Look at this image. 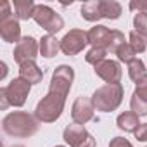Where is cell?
<instances>
[{"instance_id": "6da1fadb", "label": "cell", "mask_w": 147, "mask_h": 147, "mask_svg": "<svg viewBox=\"0 0 147 147\" xmlns=\"http://www.w3.org/2000/svg\"><path fill=\"white\" fill-rule=\"evenodd\" d=\"M73 82H75V69L71 66L61 64L54 69L49 92L35 107V118L40 123H54L61 118Z\"/></svg>"}, {"instance_id": "4dcf8cb0", "label": "cell", "mask_w": 147, "mask_h": 147, "mask_svg": "<svg viewBox=\"0 0 147 147\" xmlns=\"http://www.w3.org/2000/svg\"><path fill=\"white\" fill-rule=\"evenodd\" d=\"M5 75H7V64H5V62H2V75H0V80H4V78H5Z\"/></svg>"}, {"instance_id": "d4e9b609", "label": "cell", "mask_w": 147, "mask_h": 147, "mask_svg": "<svg viewBox=\"0 0 147 147\" xmlns=\"http://www.w3.org/2000/svg\"><path fill=\"white\" fill-rule=\"evenodd\" d=\"M130 107L135 114L138 116H147V100L144 99H138L137 95L131 94V99H130Z\"/></svg>"}, {"instance_id": "4fadbf2b", "label": "cell", "mask_w": 147, "mask_h": 147, "mask_svg": "<svg viewBox=\"0 0 147 147\" xmlns=\"http://www.w3.org/2000/svg\"><path fill=\"white\" fill-rule=\"evenodd\" d=\"M19 78L26 80L31 85H36V83H42L43 71L38 67V64L35 61H28V62L19 66Z\"/></svg>"}, {"instance_id": "52a82bcc", "label": "cell", "mask_w": 147, "mask_h": 147, "mask_svg": "<svg viewBox=\"0 0 147 147\" xmlns=\"http://www.w3.org/2000/svg\"><path fill=\"white\" fill-rule=\"evenodd\" d=\"M87 45H88L87 31L78 30V28L69 30L61 40V50L66 55H78L80 52H83V49Z\"/></svg>"}, {"instance_id": "7c38bea8", "label": "cell", "mask_w": 147, "mask_h": 147, "mask_svg": "<svg viewBox=\"0 0 147 147\" xmlns=\"http://www.w3.org/2000/svg\"><path fill=\"white\" fill-rule=\"evenodd\" d=\"M111 35H113V30H109L104 24H95L94 28H90L87 31L88 43L95 49H104V50H107V47H109Z\"/></svg>"}, {"instance_id": "e0dca14e", "label": "cell", "mask_w": 147, "mask_h": 147, "mask_svg": "<svg viewBox=\"0 0 147 147\" xmlns=\"http://www.w3.org/2000/svg\"><path fill=\"white\" fill-rule=\"evenodd\" d=\"M12 5H14V16L19 21L31 19L33 12H35V7H36V4L33 2V0H14Z\"/></svg>"}, {"instance_id": "3957f363", "label": "cell", "mask_w": 147, "mask_h": 147, "mask_svg": "<svg viewBox=\"0 0 147 147\" xmlns=\"http://www.w3.org/2000/svg\"><path fill=\"white\" fill-rule=\"evenodd\" d=\"M123 85L121 83H106L102 87H99L94 95H92V102L95 106L97 111L100 113H113L116 111L121 102H123Z\"/></svg>"}, {"instance_id": "30bf717a", "label": "cell", "mask_w": 147, "mask_h": 147, "mask_svg": "<svg viewBox=\"0 0 147 147\" xmlns=\"http://www.w3.org/2000/svg\"><path fill=\"white\" fill-rule=\"evenodd\" d=\"M94 71L106 83H119V80L123 76V69H121L119 61H113V59H106V61L99 62Z\"/></svg>"}, {"instance_id": "83f0119b", "label": "cell", "mask_w": 147, "mask_h": 147, "mask_svg": "<svg viewBox=\"0 0 147 147\" xmlns=\"http://www.w3.org/2000/svg\"><path fill=\"white\" fill-rule=\"evenodd\" d=\"M109 147H133V144L130 140H126L125 137H114V138H111Z\"/></svg>"}, {"instance_id": "ba28073f", "label": "cell", "mask_w": 147, "mask_h": 147, "mask_svg": "<svg viewBox=\"0 0 147 147\" xmlns=\"http://www.w3.org/2000/svg\"><path fill=\"white\" fill-rule=\"evenodd\" d=\"M71 118H73V123H78V125H85L92 121L95 118V106L92 99L85 95L76 97V100L73 102V107H71Z\"/></svg>"}, {"instance_id": "ac0fdd59", "label": "cell", "mask_w": 147, "mask_h": 147, "mask_svg": "<svg viewBox=\"0 0 147 147\" xmlns=\"http://www.w3.org/2000/svg\"><path fill=\"white\" fill-rule=\"evenodd\" d=\"M100 5H102V18L104 19L114 21L123 14V7L116 0H100Z\"/></svg>"}, {"instance_id": "2e32d148", "label": "cell", "mask_w": 147, "mask_h": 147, "mask_svg": "<svg viewBox=\"0 0 147 147\" xmlns=\"http://www.w3.org/2000/svg\"><path fill=\"white\" fill-rule=\"evenodd\" d=\"M82 18L85 21H90V23H95L99 19H104L102 18V5H100V0H88L82 5Z\"/></svg>"}, {"instance_id": "484cf974", "label": "cell", "mask_w": 147, "mask_h": 147, "mask_svg": "<svg viewBox=\"0 0 147 147\" xmlns=\"http://www.w3.org/2000/svg\"><path fill=\"white\" fill-rule=\"evenodd\" d=\"M133 95H137L138 99L147 100V76L142 78V80L137 83V87H135V90H133Z\"/></svg>"}, {"instance_id": "9c48e42d", "label": "cell", "mask_w": 147, "mask_h": 147, "mask_svg": "<svg viewBox=\"0 0 147 147\" xmlns=\"http://www.w3.org/2000/svg\"><path fill=\"white\" fill-rule=\"evenodd\" d=\"M40 52V42H36L33 36H23L14 49V61L21 66L28 61H35Z\"/></svg>"}, {"instance_id": "5bb4252c", "label": "cell", "mask_w": 147, "mask_h": 147, "mask_svg": "<svg viewBox=\"0 0 147 147\" xmlns=\"http://www.w3.org/2000/svg\"><path fill=\"white\" fill-rule=\"evenodd\" d=\"M61 50V40H57L54 35H45L40 40V55L45 59H52Z\"/></svg>"}, {"instance_id": "d6a6232c", "label": "cell", "mask_w": 147, "mask_h": 147, "mask_svg": "<svg viewBox=\"0 0 147 147\" xmlns=\"http://www.w3.org/2000/svg\"><path fill=\"white\" fill-rule=\"evenodd\" d=\"M55 147H64V145H55Z\"/></svg>"}, {"instance_id": "7402d4cb", "label": "cell", "mask_w": 147, "mask_h": 147, "mask_svg": "<svg viewBox=\"0 0 147 147\" xmlns=\"http://www.w3.org/2000/svg\"><path fill=\"white\" fill-rule=\"evenodd\" d=\"M116 55H118V61L119 62H126V64H130L133 59H137V52L131 49V45L128 42L119 47V50L116 52Z\"/></svg>"}, {"instance_id": "277c9868", "label": "cell", "mask_w": 147, "mask_h": 147, "mask_svg": "<svg viewBox=\"0 0 147 147\" xmlns=\"http://www.w3.org/2000/svg\"><path fill=\"white\" fill-rule=\"evenodd\" d=\"M30 92H31V83H28L26 80H23L19 76L11 80V83L7 87L0 88V100H2V106L0 107L7 109L9 106H14V107L24 106Z\"/></svg>"}, {"instance_id": "8fae6325", "label": "cell", "mask_w": 147, "mask_h": 147, "mask_svg": "<svg viewBox=\"0 0 147 147\" xmlns=\"http://www.w3.org/2000/svg\"><path fill=\"white\" fill-rule=\"evenodd\" d=\"M0 36L7 43H14V42L18 43L23 38L21 36V24H19V19L16 16L0 19Z\"/></svg>"}, {"instance_id": "44dd1931", "label": "cell", "mask_w": 147, "mask_h": 147, "mask_svg": "<svg viewBox=\"0 0 147 147\" xmlns=\"http://www.w3.org/2000/svg\"><path fill=\"white\" fill-rule=\"evenodd\" d=\"M106 55H107V50H104V49H95V47H92L88 52H87V55H85V61L88 62V64H92L94 67L99 64V62H102V61H106Z\"/></svg>"}, {"instance_id": "d6986e66", "label": "cell", "mask_w": 147, "mask_h": 147, "mask_svg": "<svg viewBox=\"0 0 147 147\" xmlns=\"http://www.w3.org/2000/svg\"><path fill=\"white\" fill-rule=\"evenodd\" d=\"M128 76H130V80L135 82V83H138L142 78L147 76V69H145V64H144L142 59L137 57V59H133V61L128 64Z\"/></svg>"}, {"instance_id": "9a60e30c", "label": "cell", "mask_w": 147, "mask_h": 147, "mask_svg": "<svg viewBox=\"0 0 147 147\" xmlns=\"http://www.w3.org/2000/svg\"><path fill=\"white\" fill-rule=\"evenodd\" d=\"M138 118H140V116L135 114L133 111H125V113H121V114L116 118V125H118L119 130H123V131H131V133H133V131L142 125Z\"/></svg>"}, {"instance_id": "f546056e", "label": "cell", "mask_w": 147, "mask_h": 147, "mask_svg": "<svg viewBox=\"0 0 147 147\" xmlns=\"http://www.w3.org/2000/svg\"><path fill=\"white\" fill-rule=\"evenodd\" d=\"M14 16L11 12V2H4L2 4V11H0V19H5V18H11Z\"/></svg>"}, {"instance_id": "4316f807", "label": "cell", "mask_w": 147, "mask_h": 147, "mask_svg": "<svg viewBox=\"0 0 147 147\" xmlns=\"http://www.w3.org/2000/svg\"><path fill=\"white\" fill-rule=\"evenodd\" d=\"M130 11L133 12H147V0H131Z\"/></svg>"}, {"instance_id": "f1b7e54d", "label": "cell", "mask_w": 147, "mask_h": 147, "mask_svg": "<svg viewBox=\"0 0 147 147\" xmlns=\"http://www.w3.org/2000/svg\"><path fill=\"white\" fill-rule=\"evenodd\" d=\"M133 135H135V138H137L138 142H147V123H142V125L133 131Z\"/></svg>"}, {"instance_id": "8992f818", "label": "cell", "mask_w": 147, "mask_h": 147, "mask_svg": "<svg viewBox=\"0 0 147 147\" xmlns=\"http://www.w3.org/2000/svg\"><path fill=\"white\" fill-rule=\"evenodd\" d=\"M62 138L69 147H95V138L87 131L83 125L71 123L64 128Z\"/></svg>"}, {"instance_id": "ffe728a7", "label": "cell", "mask_w": 147, "mask_h": 147, "mask_svg": "<svg viewBox=\"0 0 147 147\" xmlns=\"http://www.w3.org/2000/svg\"><path fill=\"white\" fill-rule=\"evenodd\" d=\"M128 43L131 45V49L137 52V54H142V52H145V49H147V36H144V35H140V33H137L135 30L128 35Z\"/></svg>"}, {"instance_id": "cb8c5ba5", "label": "cell", "mask_w": 147, "mask_h": 147, "mask_svg": "<svg viewBox=\"0 0 147 147\" xmlns=\"http://www.w3.org/2000/svg\"><path fill=\"white\" fill-rule=\"evenodd\" d=\"M133 28L137 33L147 36V12H137L133 16Z\"/></svg>"}, {"instance_id": "5b68a950", "label": "cell", "mask_w": 147, "mask_h": 147, "mask_svg": "<svg viewBox=\"0 0 147 147\" xmlns=\"http://www.w3.org/2000/svg\"><path fill=\"white\" fill-rule=\"evenodd\" d=\"M33 19L40 28H43L47 31V35H55L64 28V19L61 18V14H57L52 7H49L45 4H38L35 7Z\"/></svg>"}, {"instance_id": "1f68e13d", "label": "cell", "mask_w": 147, "mask_h": 147, "mask_svg": "<svg viewBox=\"0 0 147 147\" xmlns=\"http://www.w3.org/2000/svg\"><path fill=\"white\" fill-rule=\"evenodd\" d=\"M11 147H24V145H21V144H16V145H11Z\"/></svg>"}, {"instance_id": "603a6c76", "label": "cell", "mask_w": 147, "mask_h": 147, "mask_svg": "<svg viewBox=\"0 0 147 147\" xmlns=\"http://www.w3.org/2000/svg\"><path fill=\"white\" fill-rule=\"evenodd\" d=\"M126 40H125V35L119 31V30H113V35H111V42H109V47H107V52L111 54H116L119 50L121 45H125Z\"/></svg>"}, {"instance_id": "7a4b0ae2", "label": "cell", "mask_w": 147, "mask_h": 147, "mask_svg": "<svg viewBox=\"0 0 147 147\" xmlns=\"http://www.w3.org/2000/svg\"><path fill=\"white\" fill-rule=\"evenodd\" d=\"M2 130L11 137L28 138L38 131V119L31 116L30 113L14 111V113H9L2 119Z\"/></svg>"}]
</instances>
